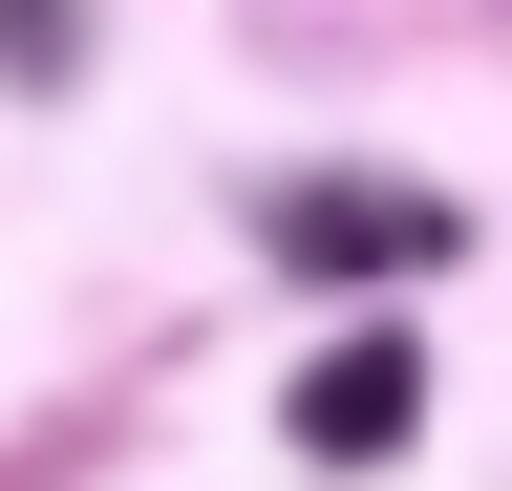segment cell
I'll return each mask as SVG.
<instances>
[{"label": "cell", "mask_w": 512, "mask_h": 491, "mask_svg": "<svg viewBox=\"0 0 512 491\" xmlns=\"http://www.w3.org/2000/svg\"><path fill=\"white\" fill-rule=\"evenodd\" d=\"M448 235H470V214H448V193H384V171H299V193H278V257L299 278H427Z\"/></svg>", "instance_id": "1"}, {"label": "cell", "mask_w": 512, "mask_h": 491, "mask_svg": "<svg viewBox=\"0 0 512 491\" xmlns=\"http://www.w3.org/2000/svg\"><path fill=\"white\" fill-rule=\"evenodd\" d=\"M278 427H299V470H363V449H406V427H427V342H406V321H363V342H320Z\"/></svg>", "instance_id": "2"}, {"label": "cell", "mask_w": 512, "mask_h": 491, "mask_svg": "<svg viewBox=\"0 0 512 491\" xmlns=\"http://www.w3.org/2000/svg\"><path fill=\"white\" fill-rule=\"evenodd\" d=\"M86 65V0H0V86H64Z\"/></svg>", "instance_id": "3"}]
</instances>
